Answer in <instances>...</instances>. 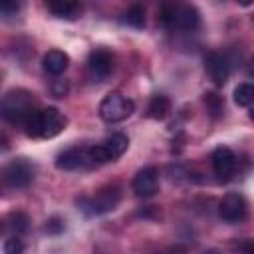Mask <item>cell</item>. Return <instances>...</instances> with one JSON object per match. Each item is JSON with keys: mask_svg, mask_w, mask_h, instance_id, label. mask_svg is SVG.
<instances>
[{"mask_svg": "<svg viewBox=\"0 0 254 254\" xmlns=\"http://www.w3.org/2000/svg\"><path fill=\"white\" fill-rule=\"evenodd\" d=\"M2 117L12 125H26L38 111H36V99L26 89H12L2 97L0 103Z\"/></svg>", "mask_w": 254, "mask_h": 254, "instance_id": "6da1fadb", "label": "cell"}, {"mask_svg": "<svg viewBox=\"0 0 254 254\" xmlns=\"http://www.w3.org/2000/svg\"><path fill=\"white\" fill-rule=\"evenodd\" d=\"M64 127H65V117L60 113V109H56V107H46V109H40V111L24 125V131H26L30 137H36V139H52V137H56Z\"/></svg>", "mask_w": 254, "mask_h": 254, "instance_id": "7a4b0ae2", "label": "cell"}, {"mask_svg": "<svg viewBox=\"0 0 254 254\" xmlns=\"http://www.w3.org/2000/svg\"><path fill=\"white\" fill-rule=\"evenodd\" d=\"M133 111H135V103L121 93H109L99 103V117L107 123H119L127 119Z\"/></svg>", "mask_w": 254, "mask_h": 254, "instance_id": "3957f363", "label": "cell"}, {"mask_svg": "<svg viewBox=\"0 0 254 254\" xmlns=\"http://www.w3.org/2000/svg\"><path fill=\"white\" fill-rule=\"evenodd\" d=\"M34 175H36V167L24 157L12 159L2 171L4 185L10 189H26L34 181Z\"/></svg>", "mask_w": 254, "mask_h": 254, "instance_id": "277c9868", "label": "cell"}, {"mask_svg": "<svg viewBox=\"0 0 254 254\" xmlns=\"http://www.w3.org/2000/svg\"><path fill=\"white\" fill-rule=\"evenodd\" d=\"M119 200H121V189L119 187H105L97 194H93L89 198H81L79 208L85 210L87 214H105V212L113 210L119 204Z\"/></svg>", "mask_w": 254, "mask_h": 254, "instance_id": "5b68a950", "label": "cell"}, {"mask_svg": "<svg viewBox=\"0 0 254 254\" xmlns=\"http://www.w3.org/2000/svg\"><path fill=\"white\" fill-rule=\"evenodd\" d=\"M218 214L224 222L238 224L248 214V202L240 192H228L222 196V200L218 204Z\"/></svg>", "mask_w": 254, "mask_h": 254, "instance_id": "8992f818", "label": "cell"}, {"mask_svg": "<svg viewBox=\"0 0 254 254\" xmlns=\"http://www.w3.org/2000/svg\"><path fill=\"white\" fill-rule=\"evenodd\" d=\"M113 54L107 50V48H95L89 52V58H87V69L91 73L93 79L101 81L105 79L111 71H113Z\"/></svg>", "mask_w": 254, "mask_h": 254, "instance_id": "52a82bcc", "label": "cell"}, {"mask_svg": "<svg viewBox=\"0 0 254 254\" xmlns=\"http://www.w3.org/2000/svg\"><path fill=\"white\" fill-rule=\"evenodd\" d=\"M93 165L89 159V147H71L58 155L56 167L60 171H79Z\"/></svg>", "mask_w": 254, "mask_h": 254, "instance_id": "ba28073f", "label": "cell"}, {"mask_svg": "<svg viewBox=\"0 0 254 254\" xmlns=\"http://www.w3.org/2000/svg\"><path fill=\"white\" fill-rule=\"evenodd\" d=\"M131 187H133L135 194L141 196V198H149V196L157 194V190H159V171L155 167H143L133 177Z\"/></svg>", "mask_w": 254, "mask_h": 254, "instance_id": "9c48e42d", "label": "cell"}, {"mask_svg": "<svg viewBox=\"0 0 254 254\" xmlns=\"http://www.w3.org/2000/svg\"><path fill=\"white\" fill-rule=\"evenodd\" d=\"M204 69H206V75L208 79L214 83V85H224L228 81V75H230V64L226 60V56L218 54V52H210L204 56Z\"/></svg>", "mask_w": 254, "mask_h": 254, "instance_id": "30bf717a", "label": "cell"}, {"mask_svg": "<svg viewBox=\"0 0 254 254\" xmlns=\"http://www.w3.org/2000/svg\"><path fill=\"white\" fill-rule=\"evenodd\" d=\"M212 169L218 179H222V181L230 179L236 169V155L228 147H222V145L216 147L212 153Z\"/></svg>", "mask_w": 254, "mask_h": 254, "instance_id": "8fae6325", "label": "cell"}, {"mask_svg": "<svg viewBox=\"0 0 254 254\" xmlns=\"http://www.w3.org/2000/svg\"><path fill=\"white\" fill-rule=\"evenodd\" d=\"M200 24V14L194 6H177V12H175V18H173V28H179V30H187V32H192L196 30Z\"/></svg>", "mask_w": 254, "mask_h": 254, "instance_id": "7c38bea8", "label": "cell"}, {"mask_svg": "<svg viewBox=\"0 0 254 254\" xmlns=\"http://www.w3.org/2000/svg\"><path fill=\"white\" fill-rule=\"evenodd\" d=\"M67 65H69V56H67L65 52H62V50H50V52H46L44 58H42V67H44V71L50 73V75H60V73H64V71L67 69Z\"/></svg>", "mask_w": 254, "mask_h": 254, "instance_id": "4fadbf2b", "label": "cell"}, {"mask_svg": "<svg viewBox=\"0 0 254 254\" xmlns=\"http://www.w3.org/2000/svg\"><path fill=\"white\" fill-rule=\"evenodd\" d=\"M101 145H103V149H105L109 161H115V159H119V157L127 151V147H129V137L123 135V133H113V135H109Z\"/></svg>", "mask_w": 254, "mask_h": 254, "instance_id": "5bb4252c", "label": "cell"}, {"mask_svg": "<svg viewBox=\"0 0 254 254\" xmlns=\"http://www.w3.org/2000/svg\"><path fill=\"white\" fill-rule=\"evenodd\" d=\"M48 10L58 18L75 20L81 12V6L77 2H69V0H56V2H48Z\"/></svg>", "mask_w": 254, "mask_h": 254, "instance_id": "9a60e30c", "label": "cell"}, {"mask_svg": "<svg viewBox=\"0 0 254 254\" xmlns=\"http://www.w3.org/2000/svg\"><path fill=\"white\" fill-rule=\"evenodd\" d=\"M28 222L30 218L24 214V212H10L6 218H4V232H8L10 236H20L22 232L28 230Z\"/></svg>", "mask_w": 254, "mask_h": 254, "instance_id": "2e32d148", "label": "cell"}, {"mask_svg": "<svg viewBox=\"0 0 254 254\" xmlns=\"http://www.w3.org/2000/svg\"><path fill=\"white\" fill-rule=\"evenodd\" d=\"M119 22L127 28H133V30H141L145 26V10L141 6H129L121 16H119Z\"/></svg>", "mask_w": 254, "mask_h": 254, "instance_id": "e0dca14e", "label": "cell"}, {"mask_svg": "<svg viewBox=\"0 0 254 254\" xmlns=\"http://www.w3.org/2000/svg\"><path fill=\"white\" fill-rule=\"evenodd\" d=\"M171 111V101L165 97V95H153L149 105H147V115L151 119H165Z\"/></svg>", "mask_w": 254, "mask_h": 254, "instance_id": "ac0fdd59", "label": "cell"}, {"mask_svg": "<svg viewBox=\"0 0 254 254\" xmlns=\"http://www.w3.org/2000/svg\"><path fill=\"white\" fill-rule=\"evenodd\" d=\"M202 103H204V107L212 119H218L224 113V99L216 91H206L202 95Z\"/></svg>", "mask_w": 254, "mask_h": 254, "instance_id": "d6986e66", "label": "cell"}, {"mask_svg": "<svg viewBox=\"0 0 254 254\" xmlns=\"http://www.w3.org/2000/svg\"><path fill=\"white\" fill-rule=\"evenodd\" d=\"M234 103L240 107H248L254 103V83H240L234 89Z\"/></svg>", "mask_w": 254, "mask_h": 254, "instance_id": "ffe728a7", "label": "cell"}, {"mask_svg": "<svg viewBox=\"0 0 254 254\" xmlns=\"http://www.w3.org/2000/svg\"><path fill=\"white\" fill-rule=\"evenodd\" d=\"M2 248H4V254H24V242L20 236H8Z\"/></svg>", "mask_w": 254, "mask_h": 254, "instance_id": "44dd1931", "label": "cell"}, {"mask_svg": "<svg viewBox=\"0 0 254 254\" xmlns=\"http://www.w3.org/2000/svg\"><path fill=\"white\" fill-rule=\"evenodd\" d=\"M64 228H65V224H64V220L58 218V216L50 218V220L44 224V230H46L48 234H60V232H64Z\"/></svg>", "mask_w": 254, "mask_h": 254, "instance_id": "7402d4cb", "label": "cell"}, {"mask_svg": "<svg viewBox=\"0 0 254 254\" xmlns=\"http://www.w3.org/2000/svg\"><path fill=\"white\" fill-rule=\"evenodd\" d=\"M67 89H69V85H67L65 79L58 77V79L52 81V93H54L56 97H65V95H67Z\"/></svg>", "mask_w": 254, "mask_h": 254, "instance_id": "603a6c76", "label": "cell"}, {"mask_svg": "<svg viewBox=\"0 0 254 254\" xmlns=\"http://www.w3.org/2000/svg\"><path fill=\"white\" fill-rule=\"evenodd\" d=\"M0 12H2L4 18H8L10 14H16V12H18V4H16V2H2Z\"/></svg>", "mask_w": 254, "mask_h": 254, "instance_id": "cb8c5ba5", "label": "cell"}, {"mask_svg": "<svg viewBox=\"0 0 254 254\" xmlns=\"http://www.w3.org/2000/svg\"><path fill=\"white\" fill-rule=\"evenodd\" d=\"M246 71H248V75L254 79V58L248 62V65H246Z\"/></svg>", "mask_w": 254, "mask_h": 254, "instance_id": "d4e9b609", "label": "cell"}, {"mask_svg": "<svg viewBox=\"0 0 254 254\" xmlns=\"http://www.w3.org/2000/svg\"><path fill=\"white\" fill-rule=\"evenodd\" d=\"M167 254H185V252H183L181 248H173V250H169Z\"/></svg>", "mask_w": 254, "mask_h": 254, "instance_id": "484cf974", "label": "cell"}, {"mask_svg": "<svg viewBox=\"0 0 254 254\" xmlns=\"http://www.w3.org/2000/svg\"><path fill=\"white\" fill-rule=\"evenodd\" d=\"M250 119H252V121H254V107H252V109H250Z\"/></svg>", "mask_w": 254, "mask_h": 254, "instance_id": "4316f807", "label": "cell"}, {"mask_svg": "<svg viewBox=\"0 0 254 254\" xmlns=\"http://www.w3.org/2000/svg\"><path fill=\"white\" fill-rule=\"evenodd\" d=\"M206 254H220V252H214V250H212V252H206Z\"/></svg>", "mask_w": 254, "mask_h": 254, "instance_id": "83f0119b", "label": "cell"}]
</instances>
